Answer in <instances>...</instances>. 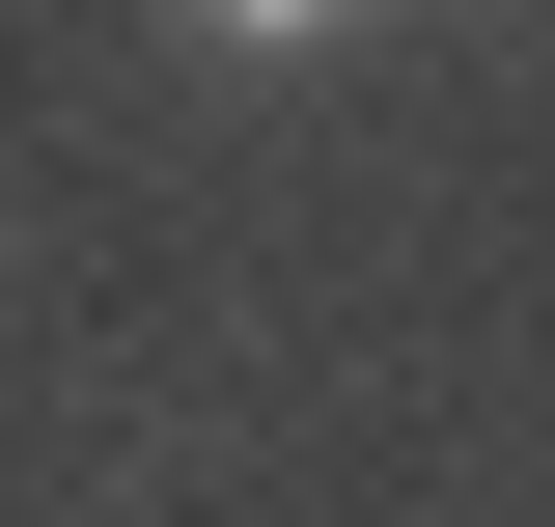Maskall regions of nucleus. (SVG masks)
Segmentation results:
<instances>
[{
  "mask_svg": "<svg viewBox=\"0 0 555 527\" xmlns=\"http://www.w3.org/2000/svg\"><path fill=\"white\" fill-rule=\"evenodd\" d=\"M195 28H222V56H334L361 0H195Z\"/></svg>",
  "mask_w": 555,
  "mask_h": 527,
  "instance_id": "1",
  "label": "nucleus"
}]
</instances>
